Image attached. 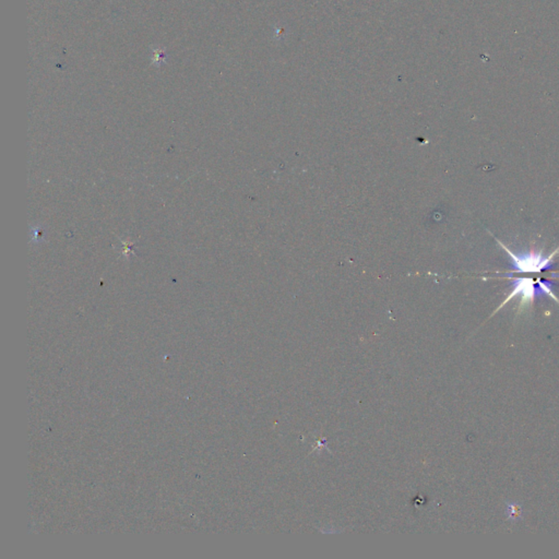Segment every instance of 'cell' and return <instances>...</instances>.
Returning <instances> with one entry per match:
<instances>
[{
    "label": "cell",
    "mask_w": 559,
    "mask_h": 559,
    "mask_svg": "<svg viewBox=\"0 0 559 559\" xmlns=\"http://www.w3.org/2000/svg\"><path fill=\"white\" fill-rule=\"evenodd\" d=\"M554 285L550 282H545L542 280L532 279V277H514L511 283V292L508 295L507 299L500 304L499 307L494 311L493 315H495L498 311L504 307L506 304L509 303L514 297H520L519 307H518V315L522 311H526V309H530L534 299L542 295H548L550 299H554L556 303L559 304V299L555 295L553 291Z\"/></svg>",
    "instance_id": "6da1fadb"
},
{
    "label": "cell",
    "mask_w": 559,
    "mask_h": 559,
    "mask_svg": "<svg viewBox=\"0 0 559 559\" xmlns=\"http://www.w3.org/2000/svg\"><path fill=\"white\" fill-rule=\"evenodd\" d=\"M496 240L502 246V248L509 255L510 260H511L512 275L514 273H536L538 275L543 271L548 270L554 265L555 256L559 253L558 247L548 256H544L542 253H534L533 250L528 251V253H521V254H514L500 240Z\"/></svg>",
    "instance_id": "7a4b0ae2"
},
{
    "label": "cell",
    "mask_w": 559,
    "mask_h": 559,
    "mask_svg": "<svg viewBox=\"0 0 559 559\" xmlns=\"http://www.w3.org/2000/svg\"><path fill=\"white\" fill-rule=\"evenodd\" d=\"M520 514H521V509H520L519 506L514 505H508V518L509 519H516V518H519Z\"/></svg>",
    "instance_id": "3957f363"
}]
</instances>
